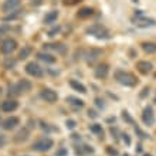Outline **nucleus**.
<instances>
[{"mask_svg":"<svg viewBox=\"0 0 156 156\" xmlns=\"http://www.w3.org/2000/svg\"><path fill=\"white\" fill-rule=\"evenodd\" d=\"M136 67H138L139 73H142V74H148L149 71L152 70V64L149 61H139L136 64Z\"/></svg>","mask_w":156,"mask_h":156,"instance_id":"15","label":"nucleus"},{"mask_svg":"<svg viewBox=\"0 0 156 156\" xmlns=\"http://www.w3.org/2000/svg\"><path fill=\"white\" fill-rule=\"evenodd\" d=\"M142 121H144L148 126L153 125V121H155V115H153V109L152 107H146L144 109V114H142Z\"/></svg>","mask_w":156,"mask_h":156,"instance_id":"7","label":"nucleus"},{"mask_svg":"<svg viewBox=\"0 0 156 156\" xmlns=\"http://www.w3.org/2000/svg\"><path fill=\"white\" fill-rule=\"evenodd\" d=\"M0 45H2V43H0Z\"/></svg>","mask_w":156,"mask_h":156,"instance_id":"37","label":"nucleus"},{"mask_svg":"<svg viewBox=\"0 0 156 156\" xmlns=\"http://www.w3.org/2000/svg\"><path fill=\"white\" fill-rule=\"evenodd\" d=\"M68 155V152H67V149H60L57 153H55V156H67Z\"/></svg>","mask_w":156,"mask_h":156,"instance_id":"29","label":"nucleus"},{"mask_svg":"<svg viewBox=\"0 0 156 156\" xmlns=\"http://www.w3.org/2000/svg\"><path fill=\"white\" fill-rule=\"evenodd\" d=\"M101 55V50L98 48H91L88 53H87V61H94V60H97V58Z\"/></svg>","mask_w":156,"mask_h":156,"instance_id":"18","label":"nucleus"},{"mask_svg":"<svg viewBox=\"0 0 156 156\" xmlns=\"http://www.w3.org/2000/svg\"><path fill=\"white\" fill-rule=\"evenodd\" d=\"M45 48H47V50H53V51H55V53H66V51H67L66 44H62V43L45 44Z\"/></svg>","mask_w":156,"mask_h":156,"instance_id":"13","label":"nucleus"},{"mask_svg":"<svg viewBox=\"0 0 156 156\" xmlns=\"http://www.w3.org/2000/svg\"><path fill=\"white\" fill-rule=\"evenodd\" d=\"M144 156H152V155H149V153H146V155H144Z\"/></svg>","mask_w":156,"mask_h":156,"instance_id":"36","label":"nucleus"},{"mask_svg":"<svg viewBox=\"0 0 156 156\" xmlns=\"http://www.w3.org/2000/svg\"><path fill=\"white\" fill-rule=\"evenodd\" d=\"M40 97L44 99L45 102H48V104L57 102V99H58L57 92H55V91H53V90H50V88H44V90L40 92Z\"/></svg>","mask_w":156,"mask_h":156,"instance_id":"5","label":"nucleus"},{"mask_svg":"<svg viewBox=\"0 0 156 156\" xmlns=\"http://www.w3.org/2000/svg\"><path fill=\"white\" fill-rule=\"evenodd\" d=\"M78 2H81V0H62V3H64V4H68V6H71V4H75V3H78Z\"/></svg>","mask_w":156,"mask_h":156,"instance_id":"30","label":"nucleus"},{"mask_svg":"<svg viewBox=\"0 0 156 156\" xmlns=\"http://www.w3.org/2000/svg\"><path fill=\"white\" fill-rule=\"evenodd\" d=\"M14 60H6V61L3 62V66H4V68H13V66H14Z\"/></svg>","mask_w":156,"mask_h":156,"instance_id":"26","label":"nucleus"},{"mask_svg":"<svg viewBox=\"0 0 156 156\" xmlns=\"http://www.w3.org/2000/svg\"><path fill=\"white\" fill-rule=\"evenodd\" d=\"M29 139V129L27 128H23V129H20V131L16 133V136H14V142H24V140Z\"/></svg>","mask_w":156,"mask_h":156,"instance_id":"12","label":"nucleus"},{"mask_svg":"<svg viewBox=\"0 0 156 156\" xmlns=\"http://www.w3.org/2000/svg\"><path fill=\"white\" fill-rule=\"evenodd\" d=\"M67 102L70 104V105H73L74 108H82V107H84L82 99L75 98V97H68V98H67Z\"/></svg>","mask_w":156,"mask_h":156,"instance_id":"20","label":"nucleus"},{"mask_svg":"<svg viewBox=\"0 0 156 156\" xmlns=\"http://www.w3.org/2000/svg\"><path fill=\"white\" fill-rule=\"evenodd\" d=\"M54 146V140L50 139V138H43V139H38L34 142L33 149L37 151V152H47Z\"/></svg>","mask_w":156,"mask_h":156,"instance_id":"2","label":"nucleus"},{"mask_svg":"<svg viewBox=\"0 0 156 156\" xmlns=\"http://www.w3.org/2000/svg\"><path fill=\"white\" fill-rule=\"evenodd\" d=\"M88 115L92 116V118H95V116H98V114H95L94 109H90V111H88Z\"/></svg>","mask_w":156,"mask_h":156,"instance_id":"34","label":"nucleus"},{"mask_svg":"<svg viewBox=\"0 0 156 156\" xmlns=\"http://www.w3.org/2000/svg\"><path fill=\"white\" fill-rule=\"evenodd\" d=\"M145 23H140V27H146V26H153L156 23V21H153V20H144Z\"/></svg>","mask_w":156,"mask_h":156,"instance_id":"27","label":"nucleus"},{"mask_svg":"<svg viewBox=\"0 0 156 156\" xmlns=\"http://www.w3.org/2000/svg\"><path fill=\"white\" fill-rule=\"evenodd\" d=\"M26 73L34 78H40V77H43V74H44L43 67H40L37 62H29V64L26 66Z\"/></svg>","mask_w":156,"mask_h":156,"instance_id":"4","label":"nucleus"},{"mask_svg":"<svg viewBox=\"0 0 156 156\" xmlns=\"http://www.w3.org/2000/svg\"><path fill=\"white\" fill-rule=\"evenodd\" d=\"M122 156H129V155H128V153H123V155Z\"/></svg>","mask_w":156,"mask_h":156,"instance_id":"35","label":"nucleus"},{"mask_svg":"<svg viewBox=\"0 0 156 156\" xmlns=\"http://www.w3.org/2000/svg\"><path fill=\"white\" fill-rule=\"evenodd\" d=\"M142 50L148 54L156 53V43H142Z\"/></svg>","mask_w":156,"mask_h":156,"instance_id":"22","label":"nucleus"},{"mask_svg":"<svg viewBox=\"0 0 156 156\" xmlns=\"http://www.w3.org/2000/svg\"><path fill=\"white\" fill-rule=\"evenodd\" d=\"M57 17H58V12H57V10L50 12L48 14H45V17H44V24H51V23H54V21L57 20Z\"/></svg>","mask_w":156,"mask_h":156,"instance_id":"19","label":"nucleus"},{"mask_svg":"<svg viewBox=\"0 0 156 156\" xmlns=\"http://www.w3.org/2000/svg\"><path fill=\"white\" fill-rule=\"evenodd\" d=\"M37 58L41 60L43 62H47V64H53V62H55V57L51 55V54H47V53H38Z\"/></svg>","mask_w":156,"mask_h":156,"instance_id":"16","label":"nucleus"},{"mask_svg":"<svg viewBox=\"0 0 156 156\" xmlns=\"http://www.w3.org/2000/svg\"><path fill=\"white\" fill-rule=\"evenodd\" d=\"M16 48H17V41L14 40V38H6V40L2 43V45H0V51H2L4 55L12 54Z\"/></svg>","mask_w":156,"mask_h":156,"instance_id":"3","label":"nucleus"},{"mask_svg":"<svg viewBox=\"0 0 156 156\" xmlns=\"http://www.w3.org/2000/svg\"><path fill=\"white\" fill-rule=\"evenodd\" d=\"M122 138H123V140H125V144L126 145L131 144V139H129V136H128L126 133H122Z\"/></svg>","mask_w":156,"mask_h":156,"instance_id":"33","label":"nucleus"},{"mask_svg":"<svg viewBox=\"0 0 156 156\" xmlns=\"http://www.w3.org/2000/svg\"><path fill=\"white\" fill-rule=\"evenodd\" d=\"M90 129H91L92 132H94L95 135H102V133H104L102 126H101L99 123H92V125L90 126Z\"/></svg>","mask_w":156,"mask_h":156,"instance_id":"25","label":"nucleus"},{"mask_svg":"<svg viewBox=\"0 0 156 156\" xmlns=\"http://www.w3.org/2000/svg\"><path fill=\"white\" fill-rule=\"evenodd\" d=\"M19 123H20V119L17 118V116H9L7 119H4V121H3L2 126H3L4 129L10 131V129H13V128H16Z\"/></svg>","mask_w":156,"mask_h":156,"instance_id":"9","label":"nucleus"},{"mask_svg":"<svg viewBox=\"0 0 156 156\" xmlns=\"http://www.w3.org/2000/svg\"><path fill=\"white\" fill-rule=\"evenodd\" d=\"M31 54V47H24V48L20 50V54H19V58L20 60H26Z\"/></svg>","mask_w":156,"mask_h":156,"instance_id":"24","label":"nucleus"},{"mask_svg":"<svg viewBox=\"0 0 156 156\" xmlns=\"http://www.w3.org/2000/svg\"><path fill=\"white\" fill-rule=\"evenodd\" d=\"M67 126L70 128V129L75 128V121H73V119H68V121H67Z\"/></svg>","mask_w":156,"mask_h":156,"instance_id":"31","label":"nucleus"},{"mask_svg":"<svg viewBox=\"0 0 156 156\" xmlns=\"http://www.w3.org/2000/svg\"><path fill=\"white\" fill-rule=\"evenodd\" d=\"M16 88H17V91H19V94L27 92V91L31 90V82H30L29 80H20V81L16 84Z\"/></svg>","mask_w":156,"mask_h":156,"instance_id":"11","label":"nucleus"},{"mask_svg":"<svg viewBox=\"0 0 156 156\" xmlns=\"http://www.w3.org/2000/svg\"><path fill=\"white\" fill-rule=\"evenodd\" d=\"M70 85H71V88H73V90L78 91V92H81V94H85V92H87V88H85V85H84V84H81V82H80V81H75V80H71V81H70Z\"/></svg>","mask_w":156,"mask_h":156,"instance_id":"17","label":"nucleus"},{"mask_svg":"<svg viewBox=\"0 0 156 156\" xmlns=\"http://www.w3.org/2000/svg\"><path fill=\"white\" fill-rule=\"evenodd\" d=\"M19 6H20V0H6L2 4V10L4 13H13L19 9Z\"/></svg>","mask_w":156,"mask_h":156,"instance_id":"6","label":"nucleus"},{"mask_svg":"<svg viewBox=\"0 0 156 156\" xmlns=\"http://www.w3.org/2000/svg\"><path fill=\"white\" fill-rule=\"evenodd\" d=\"M108 75V66L107 64H99L95 68V77L97 78H105Z\"/></svg>","mask_w":156,"mask_h":156,"instance_id":"14","label":"nucleus"},{"mask_svg":"<svg viewBox=\"0 0 156 156\" xmlns=\"http://www.w3.org/2000/svg\"><path fill=\"white\" fill-rule=\"evenodd\" d=\"M94 13V10L91 7H82L80 12H78V17H81V19H84V17H88V16H91Z\"/></svg>","mask_w":156,"mask_h":156,"instance_id":"23","label":"nucleus"},{"mask_svg":"<svg viewBox=\"0 0 156 156\" xmlns=\"http://www.w3.org/2000/svg\"><path fill=\"white\" fill-rule=\"evenodd\" d=\"M60 30H61V27H55V29L50 30V31H48V36H50V37H53V36H55V34L60 31Z\"/></svg>","mask_w":156,"mask_h":156,"instance_id":"28","label":"nucleus"},{"mask_svg":"<svg viewBox=\"0 0 156 156\" xmlns=\"http://www.w3.org/2000/svg\"><path fill=\"white\" fill-rule=\"evenodd\" d=\"M75 153H78L80 156H84L87 155V153H94V149L91 148V146H78V148H75Z\"/></svg>","mask_w":156,"mask_h":156,"instance_id":"21","label":"nucleus"},{"mask_svg":"<svg viewBox=\"0 0 156 156\" xmlns=\"http://www.w3.org/2000/svg\"><path fill=\"white\" fill-rule=\"evenodd\" d=\"M87 31H88V34H92V36H95V37H98V38H107L108 37L107 30L104 29V27H99V26L90 27Z\"/></svg>","mask_w":156,"mask_h":156,"instance_id":"8","label":"nucleus"},{"mask_svg":"<svg viewBox=\"0 0 156 156\" xmlns=\"http://www.w3.org/2000/svg\"><path fill=\"white\" fill-rule=\"evenodd\" d=\"M4 145H6V136L0 133V148H3Z\"/></svg>","mask_w":156,"mask_h":156,"instance_id":"32","label":"nucleus"},{"mask_svg":"<svg viewBox=\"0 0 156 156\" xmlns=\"http://www.w3.org/2000/svg\"><path fill=\"white\" fill-rule=\"evenodd\" d=\"M115 78H116V81H118L119 84H122V85H125V87H133V85H136V78L133 77V74L126 73V71L118 70L115 73Z\"/></svg>","mask_w":156,"mask_h":156,"instance_id":"1","label":"nucleus"},{"mask_svg":"<svg viewBox=\"0 0 156 156\" xmlns=\"http://www.w3.org/2000/svg\"><path fill=\"white\" fill-rule=\"evenodd\" d=\"M17 108H19V104L14 99H7V101H4L2 104V111L3 112H13L16 111Z\"/></svg>","mask_w":156,"mask_h":156,"instance_id":"10","label":"nucleus"}]
</instances>
